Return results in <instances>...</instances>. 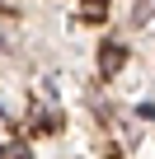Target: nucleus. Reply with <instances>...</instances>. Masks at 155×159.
<instances>
[{
  "instance_id": "nucleus-1",
  "label": "nucleus",
  "mask_w": 155,
  "mask_h": 159,
  "mask_svg": "<svg viewBox=\"0 0 155 159\" xmlns=\"http://www.w3.org/2000/svg\"><path fill=\"white\" fill-rule=\"evenodd\" d=\"M99 66H104V75H113V70L122 66V47H113V42H104V52H99Z\"/></svg>"
},
{
  "instance_id": "nucleus-2",
  "label": "nucleus",
  "mask_w": 155,
  "mask_h": 159,
  "mask_svg": "<svg viewBox=\"0 0 155 159\" xmlns=\"http://www.w3.org/2000/svg\"><path fill=\"white\" fill-rule=\"evenodd\" d=\"M80 14H85V19H90V24H99V19H104V5H99V0H90V5H85V10H80Z\"/></svg>"
},
{
  "instance_id": "nucleus-3",
  "label": "nucleus",
  "mask_w": 155,
  "mask_h": 159,
  "mask_svg": "<svg viewBox=\"0 0 155 159\" xmlns=\"http://www.w3.org/2000/svg\"><path fill=\"white\" fill-rule=\"evenodd\" d=\"M0 10H14V0H0Z\"/></svg>"
}]
</instances>
